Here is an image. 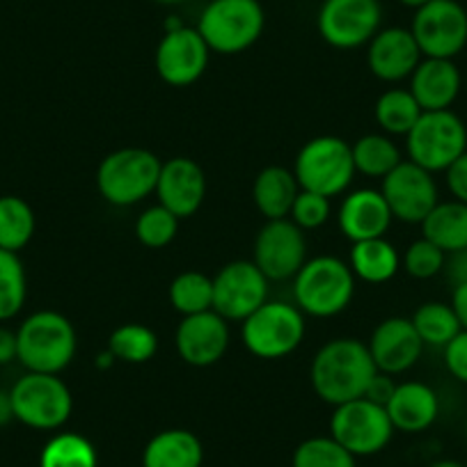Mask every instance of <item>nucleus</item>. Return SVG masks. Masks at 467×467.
Instances as JSON below:
<instances>
[{"label": "nucleus", "mask_w": 467, "mask_h": 467, "mask_svg": "<svg viewBox=\"0 0 467 467\" xmlns=\"http://www.w3.org/2000/svg\"><path fill=\"white\" fill-rule=\"evenodd\" d=\"M376 371L367 344L353 337H339L317 350L309 367V380L321 401L341 406L365 397Z\"/></svg>", "instance_id": "1"}, {"label": "nucleus", "mask_w": 467, "mask_h": 467, "mask_svg": "<svg viewBox=\"0 0 467 467\" xmlns=\"http://www.w3.org/2000/svg\"><path fill=\"white\" fill-rule=\"evenodd\" d=\"M19 360L26 371L57 374L74 362L78 337L69 318L53 309L30 314L16 330Z\"/></svg>", "instance_id": "2"}, {"label": "nucleus", "mask_w": 467, "mask_h": 467, "mask_svg": "<svg viewBox=\"0 0 467 467\" xmlns=\"http://www.w3.org/2000/svg\"><path fill=\"white\" fill-rule=\"evenodd\" d=\"M353 294L356 275L344 259L332 254L307 259L294 277V305L314 318H330L348 309Z\"/></svg>", "instance_id": "3"}, {"label": "nucleus", "mask_w": 467, "mask_h": 467, "mask_svg": "<svg viewBox=\"0 0 467 467\" xmlns=\"http://www.w3.org/2000/svg\"><path fill=\"white\" fill-rule=\"evenodd\" d=\"M266 15L259 0H211L197 21V33L218 56H239L259 42Z\"/></svg>", "instance_id": "4"}, {"label": "nucleus", "mask_w": 467, "mask_h": 467, "mask_svg": "<svg viewBox=\"0 0 467 467\" xmlns=\"http://www.w3.org/2000/svg\"><path fill=\"white\" fill-rule=\"evenodd\" d=\"M161 159L142 147H124L99 163L97 191L108 204L133 206L156 192Z\"/></svg>", "instance_id": "5"}, {"label": "nucleus", "mask_w": 467, "mask_h": 467, "mask_svg": "<svg viewBox=\"0 0 467 467\" xmlns=\"http://www.w3.org/2000/svg\"><path fill=\"white\" fill-rule=\"evenodd\" d=\"M241 341L259 360H282L300 348L305 339V314L296 305L266 300L257 312L241 321Z\"/></svg>", "instance_id": "6"}, {"label": "nucleus", "mask_w": 467, "mask_h": 467, "mask_svg": "<svg viewBox=\"0 0 467 467\" xmlns=\"http://www.w3.org/2000/svg\"><path fill=\"white\" fill-rule=\"evenodd\" d=\"M294 174L303 191L318 192L327 200L341 195L356 177L350 145L337 136L312 138L300 147Z\"/></svg>", "instance_id": "7"}, {"label": "nucleus", "mask_w": 467, "mask_h": 467, "mask_svg": "<svg viewBox=\"0 0 467 467\" xmlns=\"http://www.w3.org/2000/svg\"><path fill=\"white\" fill-rule=\"evenodd\" d=\"M15 420L35 431H57L74 412V397L57 374L26 371L10 389Z\"/></svg>", "instance_id": "8"}, {"label": "nucleus", "mask_w": 467, "mask_h": 467, "mask_svg": "<svg viewBox=\"0 0 467 467\" xmlns=\"http://www.w3.org/2000/svg\"><path fill=\"white\" fill-rule=\"evenodd\" d=\"M408 161L433 172H444L467 151V127L453 110H426L406 136Z\"/></svg>", "instance_id": "9"}, {"label": "nucleus", "mask_w": 467, "mask_h": 467, "mask_svg": "<svg viewBox=\"0 0 467 467\" xmlns=\"http://www.w3.org/2000/svg\"><path fill=\"white\" fill-rule=\"evenodd\" d=\"M330 435L356 458L374 456L388 447L394 426L385 406L362 397L335 406L330 417Z\"/></svg>", "instance_id": "10"}, {"label": "nucleus", "mask_w": 467, "mask_h": 467, "mask_svg": "<svg viewBox=\"0 0 467 467\" xmlns=\"http://www.w3.org/2000/svg\"><path fill=\"white\" fill-rule=\"evenodd\" d=\"M383 24L379 0H323L317 28L323 42L339 51H353L374 39Z\"/></svg>", "instance_id": "11"}, {"label": "nucleus", "mask_w": 467, "mask_h": 467, "mask_svg": "<svg viewBox=\"0 0 467 467\" xmlns=\"http://www.w3.org/2000/svg\"><path fill=\"white\" fill-rule=\"evenodd\" d=\"M410 33L424 57L453 60L467 47V10L458 0H431L415 12Z\"/></svg>", "instance_id": "12"}, {"label": "nucleus", "mask_w": 467, "mask_h": 467, "mask_svg": "<svg viewBox=\"0 0 467 467\" xmlns=\"http://www.w3.org/2000/svg\"><path fill=\"white\" fill-rule=\"evenodd\" d=\"M253 262L268 282L294 280L307 262L305 232L291 218L266 220L254 239Z\"/></svg>", "instance_id": "13"}, {"label": "nucleus", "mask_w": 467, "mask_h": 467, "mask_svg": "<svg viewBox=\"0 0 467 467\" xmlns=\"http://www.w3.org/2000/svg\"><path fill=\"white\" fill-rule=\"evenodd\" d=\"M268 285L254 262H229L213 277V312L227 321H245L268 300Z\"/></svg>", "instance_id": "14"}, {"label": "nucleus", "mask_w": 467, "mask_h": 467, "mask_svg": "<svg viewBox=\"0 0 467 467\" xmlns=\"http://www.w3.org/2000/svg\"><path fill=\"white\" fill-rule=\"evenodd\" d=\"M385 202L397 220L408 224H421V220L440 202L438 183L429 170L420 168L412 161H401L385 179H380Z\"/></svg>", "instance_id": "15"}, {"label": "nucleus", "mask_w": 467, "mask_h": 467, "mask_svg": "<svg viewBox=\"0 0 467 467\" xmlns=\"http://www.w3.org/2000/svg\"><path fill=\"white\" fill-rule=\"evenodd\" d=\"M211 48L197 33V28L179 26L165 30L163 39L156 47L154 67L161 80L172 88H188L204 76L209 67Z\"/></svg>", "instance_id": "16"}, {"label": "nucleus", "mask_w": 467, "mask_h": 467, "mask_svg": "<svg viewBox=\"0 0 467 467\" xmlns=\"http://www.w3.org/2000/svg\"><path fill=\"white\" fill-rule=\"evenodd\" d=\"M229 337L232 335H229L227 318L209 309V312L182 318L174 332V346L186 365L206 369L223 360L229 348Z\"/></svg>", "instance_id": "17"}, {"label": "nucleus", "mask_w": 467, "mask_h": 467, "mask_svg": "<svg viewBox=\"0 0 467 467\" xmlns=\"http://www.w3.org/2000/svg\"><path fill=\"white\" fill-rule=\"evenodd\" d=\"M367 348H369L376 369L399 376L410 371L420 362L424 353V341L417 335L410 318L392 317L374 327Z\"/></svg>", "instance_id": "18"}, {"label": "nucleus", "mask_w": 467, "mask_h": 467, "mask_svg": "<svg viewBox=\"0 0 467 467\" xmlns=\"http://www.w3.org/2000/svg\"><path fill=\"white\" fill-rule=\"evenodd\" d=\"M159 204L172 211L179 220L191 218L200 211L206 197V174L197 161L186 156H174L161 165L159 183H156Z\"/></svg>", "instance_id": "19"}, {"label": "nucleus", "mask_w": 467, "mask_h": 467, "mask_svg": "<svg viewBox=\"0 0 467 467\" xmlns=\"http://www.w3.org/2000/svg\"><path fill=\"white\" fill-rule=\"evenodd\" d=\"M421 57L410 28H383L367 44V65L383 83L410 78Z\"/></svg>", "instance_id": "20"}, {"label": "nucleus", "mask_w": 467, "mask_h": 467, "mask_svg": "<svg viewBox=\"0 0 467 467\" xmlns=\"http://www.w3.org/2000/svg\"><path fill=\"white\" fill-rule=\"evenodd\" d=\"M392 220L394 215L383 192L374 191V188H360V191L348 192L337 213L341 234L353 244L385 236Z\"/></svg>", "instance_id": "21"}, {"label": "nucleus", "mask_w": 467, "mask_h": 467, "mask_svg": "<svg viewBox=\"0 0 467 467\" xmlns=\"http://www.w3.org/2000/svg\"><path fill=\"white\" fill-rule=\"evenodd\" d=\"M412 97L421 110H451L453 101L462 89L461 69L453 60L442 57H421L417 69L410 76Z\"/></svg>", "instance_id": "22"}, {"label": "nucleus", "mask_w": 467, "mask_h": 467, "mask_svg": "<svg viewBox=\"0 0 467 467\" xmlns=\"http://www.w3.org/2000/svg\"><path fill=\"white\" fill-rule=\"evenodd\" d=\"M385 410H388L394 431L421 433L438 420L440 399L431 385L420 383V380H406V383H397V389Z\"/></svg>", "instance_id": "23"}, {"label": "nucleus", "mask_w": 467, "mask_h": 467, "mask_svg": "<svg viewBox=\"0 0 467 467\" xmlns=\"http://www.w3.org/2000/svg\"><path fill=\"white\" fill-rule=\"evenodd\" d=\"M202 440L186 429L161 431L142 451V467H202Z\"/></svg>", "instance_id": "24"}, {"label": "nucleus", "mask_w": 467, "mask_h": 467, "mask_svg": "<svg viewBox=\"0 0 467 467\" xmlns=\"http://www.w3.org/2000/svg\"><path fill=\"white\" fill-rule=\"evenodd\" d=\"M298 192L300 183L294 170H286L282 165L264 168L253 183V202L266 220L289 218Z\"/></svg>", "instance_id": "25"}, {"label": "nucleus", "mask_w": 467, "mask_h": 467, "mask_svg": "<svg viewBox=\"0 0 467 467\" xmlns=\"http://www.w3.org/2000/svg\"><path fill=\"white\" fill-rule=\"evenodd\" d=\"M348 266L356 280L367 282V285H385L399 273L401 257H399V250L385 236H380V239L353 244Z\"/></svg>", "instance_id": "26"}, {"label": "nucleus", "mask_w": 467, "mask_h": 467, "mask_svg": "<svg viewBox=\"0 0 467 467\" xmlns=\"http://www.w3.org/2000/svg\"><path fill=\"white\" fill-rule=\"evenodd\" d=\"M421 234L447 254L467 248V204L458 200L438 202L421 220Z\"/></svg>", "instance_id": "27"}, {"label": "nucleus", "mask_w": 467, "mask_h": 467, "mask_svg": "<svg viewBox=\"0 0 467 467\" xmlns=\"http://www.w3.org/2000/svg\"><path fill=\"white\" fill-rule=\"evenodd\" d=\"M35 227V211L24 197L0 195V250H24L33 241Z\"/></svg>", "instance_id": "28"}, {"label": "nucleus", "mask_w": 467, "mask_h": 467, "mask_svg": "<svg viewBox=\"0 0 467 467\" xmlns=\"http://www.w3.org/2000/svg\"><path fill=\"white\" fill-rule=\"evenodd\" d=\"M350 151H353L356 172L369 179H385L403 161L392 138L383 133H367L358 138L356 145H350Z\"/></svg>", "instance_id": "29"}, {"label": "nucleus", "mask_w": 467, "mask_h": 467, "mask_svg": "<svg viewBox=\"0 0 467 467\" xmlns=\"http://www.w3.org/2000/svg\"><path fill=\"white\" fill-rule=\"evenodd\" d=\"M421 106L412 97L410 89L392 88L383 92L376 101L374 117L379 127L389 136H408L421 117Z\"/></svg>", "instance_id": "30"}, {"label": "nucleus", "mask_w": 467, "mask_h": 467, "mask_svg": "<svg viewBox=\"0 0 467 467\" xmlns=\"http://www.w3.org/2000/svg\"><path fill=\"white\" fill-rule=\"evenodd\" d=\"M108 350L117 362L127 365H145L159 350V337L150 326L142 323H124L117 326L108 337Z\"/></svg>", "instance_id": "31"}, {"label": "nucleus", "mask_w": 467, "mask_h": 467, "mask_svg": "<svg viewBox=\"0 0 467 467\" xmlns=\"http://www.w3.org/2000/svg\"><path fill=\"white\" fill-rule=\"evenodd\" d=\"M170 305L182 317L213 309V277L200 271H183L170 285Z\"/></svg>", "instance_id": "32"}, {"label": "nucleus", "mask_w": 467, "mask_h": 467, "mask_svg": "<svg viewBox=\"0 0 467 467\" xmlns=\"http://www.w3.org/2000/svg\"><path fill=\"white\" fill-rule=\"evenodd\" d=\"M99 456L94 444L80 433H57L44 444L39 467H97Z\"/></svg>", "instance_id": "33"}, {"label": "nucleus", "mask_w": 467, "mask_h": 467, "mask_svg": "<svg viewBox=\"0 0 467 467\" xmlns=\"http://www.w3.org/2000/svg\"><path fill=\"white\" fill-rule=\"evenodd\" d=\"M410 321L424 346H438V348H444L462 330L451 305L440 303V300L420 305Z\"/></svg>", "instance_id": "34"}, {"label": "nucleus", "mask_w": 467, "mask_h": 467, "mask_svg": "<svg viewBox=\"0 0 467 467\" xmlns=\"http://www.w3.org/2000/svg\"><path fill=\"white\" fill-rule=\"evenodd\" d=\"M26 298L28 280L19 253L0 250V323L15 318L24 309Z\"/></svg>", "instance_id": "35"}, {"label": "nucleus", "mask_w": 467, "mask_h": 467, "mask_svg": "<svg viewBox=\"0 0 467 467\" xmlns=\"http://www.w3.org/2000/svg\"><path fill=\"white\" fill-rule=\"evenodd\" d=\"M291 467H358L356 456L341 447L332 435L303 440L291 456Z\"/></svg>", "instance_id": "36"}, {"label": "nucleus", "mask_w": 467, "mask_h": 467, "mask_svg": "<svg viewBox=\"0 0 467 467\" xmlns=\"http://www.w3.org/2000/svg\"><path fill=\"white\" fill-rule=\"evenodd\" d=\"M179 232V218L163 204L150 206L136 220V239L145 248L161 250L174 241Z\"/></svg>", "instance_id": "37"}, {"label": "nucleus", "mask_w": 467, "mask_h": 467, "mask_svg": "<svg viewBox=\"0 0 467 467\" xmlns=\"http://www.w3.org/2000/svg\"><path fill=\"white\" fill-rule=\"evenodd\" d=\"M444 262H447V253H442L424 236L412 241L401 257L403 271L415 280H431V277L440 275L444 271Z\"/></svg>", "instance_id": "38"}, {"label": "nucleus", "mask_w": 467, "mask_h": 467, "mask_svg": "<svg viewBox=\"0 0 467 467\" xmlns=\"http://www.w3.org/2000/svg\"><path fill=\"white\" fill-rule=\"evenodd\" d=\"M289 218L298 224L303 232H312V229L323 227L330 218V200L318 192L303 191L300 188L298 197H296L294 206H291Z\"/></svg>", "instance_id": "39"}, {"label": "nucleus", "mask_w": 467, "mask_h": 467, "mask_svg": "<svg viewBox=\"0 0 467 467\" xmlns=\"http://www.w3.org/2000/svg\"><path fill=\"white\" fill-rule=\"evenodd\" d=\"M444 367L456 380L467 385V330H461L442 348Z\"/></svg>", "instance_id": "40"}, {"label": "nucleus", "mask_w": 467, "mask_h": 467, "mask_svg": "<svg viewBox=\"0 0 467 467\" xmlns=\"http://www.w3.org/2000/svg\"><path fill=\"white\" fill-rule=\"evenodd\" d=\"M444 174H447V188L449 192H451L453 200L467 204V151L462 156H458V159L444 170Z\"/></svg>", "instance_id": "41"}, {"label": "nucleus", "mask_w": 467, "mask_h": 467, "mask_svg": "<svg viewBox=\"0 0 467 467\" xmlns=\"http://www.w3.org/2000/svg\"><path fill=\"white\" fill-rule=\"evenodd\" d=\"M397 383H394V376L383 374V371H376V376L371 379L369 388H367L365 399L379 403V406H388V401L392 399Z\"/></svg>", "instance_id": "42"}, {"label": "nucleus", "mask_w": 467, "mask_h": 467, "mask_svg": "<svg viewBox=\"0 0 467 467\" xmlns=\"http://www.w3.org/2000/svg\"><path fill=\"white\" fill-rule=\"evenodd\" d=\"M444 273H447V280L451 282L453 286L467 285V248L447 254Z\"/></svg>", "instance_id": "43"}, {"label": "nucleus", "mask_w": 467, "mask_h": 467, "mask_svg": "<svg viewBox=\"0 0 467 467\" xmlns=\"http://www.w3.org/2000/svg\"><path fill=\"white\" fill-rule=\"evenodd\" d=\"M19 360V344H16V332L10 327L0 326V367Z\"/></svg>", "instance_id": "44"}, {"label": "nucleus", "mask_w": 467, "mask_h": 467, "mask_svg": "<svg viewBox=\"0 0 467 467\" xmlns=\"http://www.w3.org/2000/svg\"><path fill=\"white\" fill-rule=\"evenodd\" d=\"M451 309L456 314L458 323H461L462 330H467V285L453 286L451 291Z\"/></svg>", "instance_id": "45"}, {"label": "nucleus", "mask_w": 467, "mask_h": 467, "mask_svg": "<svg viewBox=\"0 0 467 467\" xmlns=\"http://www.w3.org/2000/svg\"><path fill=\"white\" fill-rule=\"evenodd\" d=\"M12 420H15V408H12L10 392L0 389V429L10 424Z\"/></svg>", "instance_id": "46"}, {"label": "nucleus", "mask_w": 467, "mask_h": 467, "mask_svg": "<svg viewBox=\"0 0 467 467\" xmlns=\"http://www.w3.org/2000/svg\"><path fill=\"white\" fill-rule=\"evenodd\" d=\"M399 3H401L403 7H410V10H420V7H424V5H429L431 0H399Z\"/></svg>", "instance_id": "47"}, {"label": "nucleus", "mask_w": 467, "mask_h": 467, "mask_svg": "<svg viewBox=\"0 0 467 467\" xmlns=\"http://www.w3.org/2000/svg\"><path fill=\"white\" fill-rule=\"evenodd\" d=\"M429 467H465V462L451 461V458H442V461H435V462H431Z\"/></svg>", "instance_id": "48"}, {"label": "nucleus", "mask_w": 467, "mask_h": 467, "mask_svg": "<svg viewBox=\"0 0 467 467\" xmlns=\"http://www.w3.org/2000/svg\"><path fill=\"white\" fill-rule=\"evenodd\" d=\"M156 3H163V5H177V3H183V0H156Z\"/></svg>", "instance_id": "49"}, {"label": "nucleus", "mask_w": 467, "mask_h": 467, "mask_svg": "<svg viewBox=\"0 0 467 467\" xmlns=\"http://www.w3.org/2000/svg\"><path fill=\"white\" fill-rule=\"evenodd\" d=\"M465 435H467V421H465Z\"/></svg>", "instance_id": "50"}, {"label": "nucleus", "mask_w": 467, "mask_h": 467, "mask_svg": "<svg viewBox=\"0 0 467 467\" xmlns=\"http://www.w3.org/2000/svg\"><path fill=\"white\" fill-rule=\"evenodd\" d=\"M465 467H467V462H465Z\"/></svg>", "instance_id": "51"}]
</instances>
